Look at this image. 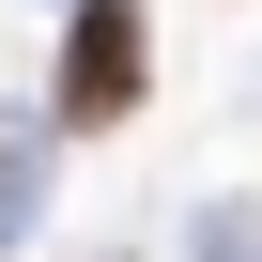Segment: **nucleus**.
<instances>
[{
    "instance_id": "nucleus-1",
    "label": "nucleus",
    "mask_w": 262,
    "mask_h": 262,
    "mask_svg": "<svg viewBox=\"0 0 262 262\" xmlns=\"http://www.w3.org/2000/svg\"><path fill=\"white\" fill-rule=\"evenodd\" d=\"M139 77H155L139 0H93V16L62 31V123H77V139H93V123H123V108H139Z\"/></svg>"
}]
</instances>
